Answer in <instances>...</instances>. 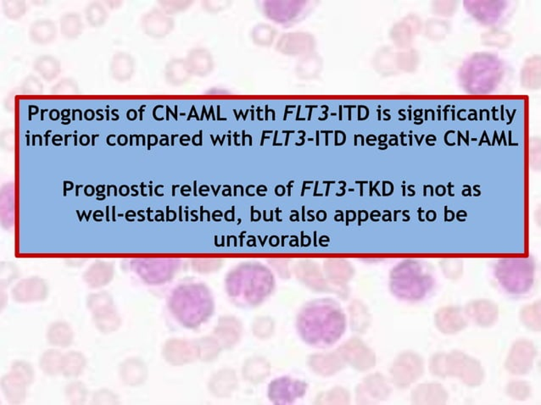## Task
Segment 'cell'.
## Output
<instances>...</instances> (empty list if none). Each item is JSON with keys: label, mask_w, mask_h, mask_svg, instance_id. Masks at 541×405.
Listing matches in <instances>:
<instances>
[{"label": "cell", "mask_w": 541, "mask_h": 405, "mask_svg": "<svg viewBox=\"0 0 541 405\" xmlns=\"http://www.w3.org/2000/svg\"><path fill=\"white\" fill-rule=\"evenodd\" d=\"M28 6L24 0H5L2 2V12L11 21H18L28 12Z\"/></svg>", "instance_id": "obj_33"}, {"label": "cell", "mask_w": 541, "mask_h": 405, "mask_svg": "<svg viewBox=\"0 0 541 405\" xmlns=\"http://www.w3.org/2000/svg\"><path fill=\"white\" fill-rule=\"evenodd\" d=\"M22 94L42 95L44 94V84L34 75L26 76L20 86Z\"/></svg>", "instance_id": "obj_40"}, {"label": "cell", "mask_w": 541, "mask_h": 405, "mask_svg": "<svg viewBox=\"0 0 541 405\" xmlns=\"http://www.w3.org/2000/svg\"><path fill=\"white\" fill-rule=\"evenodd\" d=\"M499 265L498 279L509 292L523 293L532 285L533 270L531 263L519 259L502 261Z\"/></svg>", "instance_id": "obj_5"}, {"label": "cell", "mask_w": 541, "mask_h": 405, "mask_svg": "<svg viewBox=\"0 0 541 405\" xmlns=\"http://www.w3.org/2000/svg\"><path fill=\"white\" fill-rule=\"evenodd\" d=\"M229 2L222 0H206L202 2V7L206 12L218 14L228 7Z\"/></svg>", "instance_id": "obj_42"}, {"label": "cell", "mask_w": 541, "mask_h": 405, "mask_svg": "<svg viewBox=\"0 0 541 405\" xmlns=\"http://www.w3.org/2000/svg\"><path fill=\"white\" fill-rule=\"evenodd\" d=\"M46 337L49 345L66 349L74 343V331L67 322L59 320L49 325Z\"/></svg>", "instance_id": "obj_23"}, {"label": "cell", "mask_w": 541, "mask_h": 405, "mask_svg": "<svg viewBox=\"0 0 541 405\" xmlns=\"http://www.w3.org/2000/svg\"><path fill=\"white\" fill-rule=\"evenodd\" d=\"M226 286L234 304L251 308L262 304L270 295L274 279L263 266L244 265L228 275Z\"/></svg>", "instance_id": "obj_2"}, {"label": "cell", "mask_w": 541, "mask_h": 405, "mask_svg": "<svg viewBox=\"0 0 541 405\" xmlns=\"http://www.w3.org/2000/svg\"><path fill=\"white\" fill-rule=\"evenodd\" d=\"M340 354L344 361L358 369H368L374 366V356L362 343L351 341L345 343Z\"/></svg>", "instance_id": "obj_14"}, {"label": "cell", "mask_w": 541, "mask_h": 405, "mask_svg": "<svg viewBox=\"0 0 541 405\" xmlns=\"http://www.w3.org/2000/svg\"><path fill=\"white\" fill-rule=\"evenodd\" d=\"M64 354L57 350H48L42 354L40 359V368L45 375L58 376L63 370Z\"/></svg>", "instance_id": "obj_29"}, {"label": "cell", "mask_w": 541, "mask_h": 405, "mask_svg": "<svg viewBox=\"0 0 541 405\" xmlns=\"http://www.w3.org/2000/svg\"><path fill=\"white\" fill-rule=\"evenodd\" d=\"M33 70L46 82L51 83L58 78L61 72L60 61L51 55L38 56L33 64Z\"/></svg>", "instance_id": "obj_25"}, {"label": "cell", "mask_w": 541, "mask_h": 405, "mask_svg": "<svg viewBox=\"0 0 541 405\" xmlns=\"http://www.w3.org/2000/svg\"><path fill=\"white\" fill-rule=\"evenodd\" d=\"M238 386L236 373L231 369H224L210 377L208 388L217 398H227L235 391Z\"/></svg>", "instance_id": "obj_17"}, {"label": "cell", "mask_w": 541, "mask_h": 405, "mask_svg": "<svg viewBox=\"0 0 541 405\" xmlns=\"http://www.w3.org/2000/svg\"><path fill=\"white\" fill-rule=\"evenodd\" d=\"M213 331V337L219 343L222 349L229 350L240 342L242 325L235 317H222Z\"/></svg>", "instance_id": "obj_12"}, {"label": "cell", "mask_w": 541, "mask_h": 405, "mask_svg": "<svg viewBox=\"0 0 541 405\" xmlns=\"http://www.w3.org/2000/svg\"><path fill=\"white\" fill-rule=\"evenodd\" d=\"M0 385L3 395L10 404H20L24 402L28 386L20 377L10 372L2 377Z\"/></svg>", "instance_id": "obj_18"}, {"label": "cell", "mask_w": 541, "mask_h": 405, "mask_svg": "<svg viewBox=\"0 0 541 405\" xmlns=\"http://www.w3.org/2000/svg\"><path fill=\"white\" fill-rule=\"evenodd\" d=\"M10 372L20 377L24 383L30 386L35 379V373L30 363L25 361H15L11 365Z\"/></svg>", "instance_id": "obj_35"}, {"label": "cell", "mask_w": 541, "mask_h": 405, "mask_svg": "<svg viewBox=\"0 0 541 405\" xmlns=\"http://www.w3.org/2000/svg\"><path fill=\"white\" fill-rule=\"evenodd\" d=\"M297 327L299 335L308 345L327 347L344 334L347 322L335 302L322 300L302 308L297 317Z\"/></svg>", "instance_id": "obj_1"}, {"label": "cell", "mask_w": 541, "mask_h": 405, "mask_svg": "<svg viewBox=\"0 0 541 405\" xmlns=\"http://www.w3.org/2000/svg\"><path fill=\"white\" fill-rule=\"evenodd\" d=\"M308 385L290 377H281L272 381L268 388V397L278 404L294 403L306 395Z\"/></svg>", "instance_id": "obj_7"}, {"label": "cell", "mask_w": 541, "mask_h": 405, "mask_svg": "<svg viewBox=\"0 0 541 405\" xmlns=\"http://www.w3.org/2000/svg\"><path fill=\"white\" fill-rule=\"evenodd\" d=\"M94 326L103 334H110L117 331L122 325L120 315L115 307L93 315Z\"/></svg>", "instance_id": "obj_26"}, {"label": "cell", "mask_w": 541, "mask_h": 405, "mask_svg": "<svg viewBox=\"0 0 541 405\" xmlns=\"http://www.w3.org/2000/svg\"><path fill=\"white\" fill-rule=\"evenodd\" d=\"M51 94L53 95H78L80 89L78 83L70 78H63L51 87Z\"/></svg>", "instance_id": "obj_38"}, {"label": "cell", "mask_w": 541, "mask_h": 405, "mask_svg": "<svg viewBox=\"0 0 541 405\" xmlns=\"http://www.w3.org/2000/svg\"><path fill=\"white\" fill-rule=\"evenodd\" d=\"M195 343L198 350V360L203 362H212L216 360L222 350L213 336L195 340Z\"/></svg>", "instance_id": "obj_30"}, {"label": "cell", "mask_w": 541, "mask_h": 405, "mask_svg": "<svg viewBox=\"0 0 541 405\" xmlns=\"http://www.w3.org/2000/svg\"><path fill=\"white\" fill-rule=\"evenodd\" d=\"M49 289L47 284L40 277H29L15 284L11 292L13 300L17 303L29 304L46 300Z\"/></svg>", "instance_id": "obj_10"}, {"label": "cell", "mask_w": 541, "mask_h": 405, "mask_svg": "<svg viewBox=\"0 0 541 405\" xmlns=\"http://www.w3.org/2000/svg\"><path fill=\"white\" fill-rule=\"evenodd\" d=\"M270 365L263 358L249 359L244 363L243 377L249 383L257 384L263 383L270 375Z\"/></svg>", "instance_id": "obj_24"}, {"label": "cell", "mask_w": 541, "mask_h": 405, "mask_svg": "<svg viewBox=\"0 0 541 405\" xmlns=\"http://www.w3.org/2000/svg\"><path fill=\"white\" fill-rule=\"evenodd\" d=\"M422 374V363L414 354H403L394 363L392 376L399 387H408Z\"/></svg>", "instance_id": "obj_11"}, {"label": "cell", "mask_w": 541, "mask_h": 405, "mask_svg": "<svg viewBox=\"0 0 541 405\" xmlns=\"http://www.w3.org/2000/svg\"><path fill=\"white\" fill-rule=\"evenodd\" d=\"M344 361L340 353L317 354L310 358L309 366L318 375L327 377L339 372Z\"/></svg>", "instance_id": "obj_20"}, {"label": "cell", "mask_w": 541, "mask_h": 405, "mask_svg": "<svg viewBox=\"0 0 541 405\" xmlns=\"http://www.w3.org/2000/svg\"><path fill=\"white\" fill-rule=\"evenodd\" d=\"M87 365L86 357L79 351H70L64 354L61 374L67 378L82 375Z\"/></svg>", "instance_id": "obj_27"}, {"label": "cell", "mask_w": 541, "mask_h": 405, "mask_svg": "<svg viewBox=\"0 0 541 405\" xmlns=\"http://www.w3.org/2000/svg\"><path fill=\"white\" fill-rule=\"evenodd\" d=\"M253 334L256 338L266 339L270 338L274 331V322L269 317H260L252 326Z\"/></svg>", "instance_id": "obj_37"}, {"label": "cell", "mask_w": 541, "mask_h": 405, "mask_svg": "<svg viewBox=\"0 0 541 405\" xmlns=\"http://www.w3.org/2000/svg\"><path fill=\"white\" fill-rule=\"evenodd\" d=\"M178 266V259H141L132 263L134 271L151 284H163L171 280Z\"/></svg>", "instance_id": "obj_6"}, {"label": "cell", "mask_w": 541, "mask_h": 405, "mask_svg": "<svg viewBox=\"0 0 541 405\" xmlns=\"http://www.w3.org/2000/svg\"><path fill=\"white\" fill-rule=\"evenodd\" d=\"M135 60L129 53L119 51L110 60V75L117 82L130 81L135 74Z\"/></svg>", "instance_id": "obj_16"}, {"label": "cell", "mask_w": 541, "mask_h": 405, "mask_svg": "<svg viewBox=\"0 0 541 405\" xmlns=\"http://www.w3.org/2000/svg\"><path fill=\"white\" fill-rule=\"evenodd\" d=\"M158 3L161 10L172 15L185 11L193 5L194 2L189 1V0H163Z\"/></svg>", "instance_id": "obj_39"}, {"label": "cell", "mask_w": 541, "mask_h": 405, "mask_svg": "<svg viewBox=\"0 0 541 405\" xmlns=\"http://www.w3.org/2000/svg\"><path fill=\"white\" fill-rule=\"evenodd\" d=\"M65 395H66L69 403L80 405L86 402L88 391L86 385L82 381H74L67 385Z\"/></svg>", "instance_id": "obj_32"}, {"label": "cell", "mask_w": 541, "mask_h": 405, "mask_svg": "<svg viewBox=\"0 0 541 405\" xmlns=\"http://www.w3.org/2000/svg\"><path fill=\"white\" fill-rule=\"evenodd\" d=\"M148 368L139 358H129L122 362L119 368L122 383L128 387H139L147 381Z\"/></svg>", "instance_id": "obj_13"}, {"label": "cell", "mask_w": 541, "mask_h": 405, "mask_svg": "<svg viewBox=\"0 0 541 405\" xmlns=\"http://www.w3.org/2000/svg\"><path fill=\"white\" fill-rule=\"evenodd\" d=\"M115 307L113 297L106 292L96 293L88 296L87 307L92 315Z\"/></svg>", "instance_id": "obj_34"}, {"label": "cell", "mask_w": 541, "mask_h": 405, "mask_svg": "<svg viewBox=\"0 0 541 405\" xmlns=\"http://www.w3.org/2000/svg\"><path fill=\"white\" fill-rule=\"evenodd\" d=\"M165 79L172 86H183L190 81L192 74L185 59L174 58L168 61L165 67Z\"/></svg>", "instance_id": "obj_22"}, {"label": "cell", "mask_w": 541, "mask_h": 405, "mask_svg": "<svg viewBox=\"0 0 541 405\" xmlns=\"http://www.w3.org/2000/svg\"><path fill=\"white\" fill-rule=\"evenodd\" d=\"M163 355L169 364L182 366L198 360L197 343L191 340L172 338L165 343Z\"/></svg>", "instance_id": "obj_8"}, {"label": "cell", "mask_w": 541, "mask_h": 405, "mask_svg": "<svg viewBox=\"0 0 541 405\" xmlns=\"http://www.w3.org/2000/svg\"><path fill=\"white\" fill-rule=\"evenodd\" d=\"M365 390H368V395L372 398L378 397V399L385 398L389 395V387H388L383 378L381 377H371L365 383Z\"/></svg>", "instance_id": "obj_36"}, {"label": "cell", "mask_w": 541, "mask_h": 405, "mask_svg": "<svg viewBox=\"0 0 541 405\" xmlns=\"http://www.w3.org/2000/svg\"><path fill=\"white\" fill-rule=\"evenodd\" d=\"M114 276V267L105 261L93 264L83 275L84 281L92 288H99L110 284Z\"/></svg>", "instance_id": "obj_19"}, {"label": "cell", "mask_w": 541, "mask_h": 405, "mask_svg": "<svg viewBox=\"0 0 541 405\" xmlns=\"http://www.w3.org/2000/svg\"><path fill=\"white\" fill-rule=\"evenodd\" d=\"M84 15L88 24L92 28H101L106 24L109 18L108 10L103 3L99 1H93L86 6L84 10Z\"/></svg>", "instance_id": "obj_31"}, {"label": "cell", "mask_w": 541, "mask_h": 405, "mask_svg": "<svg viewBox=\"0 0 541 405\" xmlns=\"http://www.w3.org/2000/svg\"><path fill=\"white\" fill-rule=\"evenodd\" d=\"M60 33L68 40H75L83 33L84 24L82 17L78 12L64 13L60 18Z\"/></svg>", "instance_id": "obj_28"}, {"label": "cell", "mask_w": 541, "mask_h": 405, "mask_svg": "<svg viewBox=\"0 0 541 405\" xmlns=\"http://www.w3.org/2000/svg\"><path fill=\"white\" fill-rule=\"evenodd\" d=\"M262 32L263 34H256V41L260 44L267 43V42L269 43L272 36V30L269 28H263Z\"/></svg>", "instance_id": "obj_44"}, {"label": "cell", "mask_w": 541, "mask_h": 405, "mask_svg": "<svg viewBox=\"0 0 541 405\" xmlns=\"http://www.w3.org/2000/svg\"><path fill=\"white\" fill-rule=\"evenodd\" d=\"M2 146L7 151H13L15 148V133L14 130H7L3 133L1 137Z\"/></svg>", "instance_id": "obj_43"}, {"label": "cell", "mask_w": 541, "mask_h": 405, "mask_svg": "<svg viewBox=\"0 0 541 405\" xmlns=\"http://www.w3.org/2000/svg\"><path fill=\"white\" fill-rule=\"evenodd\" d=\"M91 404L95 405H114L119 404V398L116 393L109 389H99L93 393Z\"/></svg>", "instance_id": "obj_41"}, {"label": "cell", "mask_w": 541, "mask_h": 405, "mask_svg": "<svg viewBox=\"0 0 541 405\" xmlns=\"http://www.w3.org/2000/svg\"><path fill=\"white\" fill-rule=\"evenodd\" d=\"M186 62L192 76L206 78L214 71L215 61L212 53L202 47L192 49L188 53Z\"/></svg>", "instance_id": "obj_15"}, {"label": "cell", "mask_w": 541, "mask_h": 405, "mask_svg": "<svg viewBox=\"0 0 541 405\" xmlns=\"http://www.w3.org/2000/svg\"><path fill=\"white\" fill-rule=\"evenodd\" d=\"M140 25L142 30L147 36L153 38H163L174 31L175 21L171 15L156 8L143 15Z\"/></svg>", "instance_id": "obj_9"}, {"label": "cell", "mask_w": 541, "mask_h": 405, "mask_svg": "<svg viewBox=\"0 0 541 405\" xmlns=\"http://www.w3.org/2000/svg\"><path fill=\"white\" fill-rule=\"evenodd\" d=\"M28 34L34 44H49L56 40L57 26L51 19H38L30 25Z\"/></svg>", "instance_id": "obj_21"}, {"label": "cell", "mask_w": 541, "mask_h": 405, "mask_svg": "<svg viewBox=\"0 0 541 405\" xmlns=\"http://www.w3.org/2000/svg\"><path fill=\"white\" fill-rule=\"evenodd\" d=\"M18 94H22V91L20 89V87H15V89L13 91H11V93L9 94V96L7 97L6 99V105L7 107V109H13V107L14 106L13 105V101L14 102L15 97L17 96Z\"/></svg>", "instance_id": "obj_45"}, {"label": "cell", "mask_w": 541, "mask_h": 405, "mask_svg": "<svg viewBox=\"0 0 541 405\" xmlns=\"http://www.w3.org/2000/svg\"><path fill=\"white\" fill-rule=\"evenodd\" d=\"M169 309L175 319L186 328H197L214 313L212 294L206 286L188 284L178 286L169 300Z\"/></svg>", "instance_id": "obj_3"}, {"label": "cell", "mask_w": 541, "mask_h": 405, "mask_svg": "<svg viewBox=\"0 0 541 405\" xmlns=\"http://www.w3.org/2000/svg\"><path fill=\"white\" fill-rule=\"evenodd\" d=\"M427 277L422 274L421 267L416 263H406L394 271L393 291L402 299L420 300L429 286Z\"/></svg>", "instance_id": "obj_4"}]
</instances>
